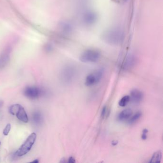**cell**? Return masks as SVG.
Returning <instances> with one entry per match:
<instances>
[{"mask_svg": "<svg viewBox=\"0 0 163 163\" xmlns=\"http://www.w3.org/2000/svg\"><path fill=\"white\" fill-rule=\"evenodd\" d=\"M124 38V34L119 28L109 29L102 34V39L105 42L112 45H119Z\"/></svg>", "mask_w": 163, "mask_h": 163, "instance_id": "1", "label": "cell"}, {"mask_svg": "<svg viewBox=\"0 0 163 163\" xmlns=\"http://www.w3.org/2000/svg\"><path fill=\"white\" fill-rule=\"evenodd\" d=\"M77 75V70L72 65H67L60 71V80L64 84L69 85L73 82Z\"/></svg>", "mask_w": 163, "mask_h": 163, "instance_id": "2", "label": "cell"}, {"mask_svg": "<svg viewBox=\"0 0 163 163\" xmlns=\"http://www.w3.org/2000/svg\"><path fill=\"white\" fill-rule=\"evenodd\" d=\"M101 54L95 49H87L82 53L80 60L83 63H95L100 60Z\"/></svg>", "mask_w": 163, "mask_h": 163, "instance_id": "3", "label": "cell"}, {"mask_svg": "<svg viewBox=\"0 0 163 163\" xmlns=\"http://www.w3.org/2000/svg\"><path fill=\"white\" fill-rule=\"evenodd\" d=\"M36 139V135L35 133L34 132L30 135L24 143L17 151L16 155L18 157H22L28 153L35 143Z\"/></svg>", "mask_w": 163, "mask_h": 163, "instance_id": "4", "label": "cell"}, {"mask_svg": "<svg viewBox=\"0 0 163 163\" xmlns=\"http://www.w3.org/2000/svg\"><path fill=\"white\" fill-rule=\"evenodd\" d=\"M104 71L102 69H97L87 76L85 84L86 86L91 87L98 84L104 75Z\"/></svg>", "mask_w": 163, "mask_h": 163, "instance_id": "5", "label": "cell"}, {"mask_svg": "<svg viewBox=\"0 0 163 163\" xmlns=\"http://www.w3.org/2000/svg\"><path fill=\"white\" fill-rule=\"evenodd\" d=\"M12 47L10 46L6 47L0 53V70L3 69L10 61Z\"/></svg>", "mask_w": 163, "mask_h": 163, "instance_id": "6", "label": "cell"}, {"mask_svg": "<svg viewBox=\"0 0 163 163\" xmlns=\"http://www.w3.org/2000/svg\"><path fill=\"white\" fill-rule=\"evenodd\" d=\"M42 90L39 87L35 86L27 87L24 91V95L32 100L39 98L41 95Z\"/></svg>", "mask_w": 163, "mask_h": 163, "instance_id": "7", "label": "cell"}, {"mask_svg": "<svg viewBox=\"0 0 163 163\" xmlns=\"http://www.w3.org/2000/svg\"><path fill=\"white\" fill-rule=\"evenodd\" d=\"M97 15L96 13L93 11H88L83 14L82 19L85 24L91 25L95 23L97 20Z\"/></svg>", "mask_w": 163, "mask_h": 163, "instance_id": "8", "label": "cell"}, {"mask_svg": "<svg viewBox=\"0 0 163 163\" xmlns=\"http://www.w3.org/2000/svg\"><path fill=\"white\" fill-rule=\"evenodd\" d=\"M130 98V101L134 104H139L143 99V94L140 90L134 89L131 92Z\"/></svg>", "mask_w": 163, "mask_h": 163, "instance_id": "9", "label": "cell"}, {"mask_svg": "<svg viewBox=\"0 0 163 163\" xmlns=\"http://www.w3.org/2000/svg\"><path fill=\"white\" fill-rule=\"evenodd\" d=\"M136 62V59L134 55H128L124 62L123 69L125 70H130L135 66Z\"/></svg>", "mask_w": 163, "mask_h": 163, "instance_id": "10", "label": "cell"}, {"mask_svg": "<svg viewBox=\"0 0 163 163\" xmlns=\"http://www.w3.org/2000/svg\"><path fill=\"white\" fill-rule=\"evenodd\" d=\"M14 115H16L19 120L23 123H27L28 122V114L23 107H22L21 105H20V107L18 109Z\"/></svg>", "mask_w": 163, "mask_h": 163, "instance_id": "11", "label": "cell"}, {"mask_svg": "<svg viewBox=\"0 0 163 163\" xmlns=\"http://www.w3.org/2000/svg\"><path fill=\"white\" fill-rule=\"evenodd\" d=\"M132 114V110L131 109H126L120 113L118 116V119L120 121H124L129 119Z\"/></svg>", "mask_w": 163, "mask_h": 163, "instance_id": "12", "label": "cell"}, {"mask_svg": "<svg viewBox=\"0 0 163 163\" xmlns=\"http://www.w3.org/2000/svg\"><path fill=\"white\" fill-rule=\"evenodd\" d=\"M59 28L63 33H67V34L71 32V31H72V29L71 24L69 22H66V21L62 22L60 24Z\"/></svg>", "mask_w": 163, "mask_h": 163, "instance_id": "13", "label": "cell"}, {"mask_svg": "<svg viewBox=\"0 0 163 163\" xmlns=\"http://www.w3.org/2000/svg\"><path fill=\"white\" fill-rule=\"evenodd\" d=\"M162 152L161 151H157L154 153L152 157L150 159V163H159L161 162L162 159Z\"/></svg>", "mask_w": 163, "mask_h": 163, "instance_id": "14", "label": "cell"}, {"mask_svg": "<svg viewBox=\"0 0 163 163\" xmlns=\"http://www.w3.org/2000/svg\"><path fill=\"white\" fill-rule=\"evenodd\" d=\"M43 118L41 113L39 112H35L33 114V120L34 123L36 124H41Z\"/></svg>", "mask_w": 163, "mask_h": 163, "instance_id": "15", "label": "cell"}, {"mask_svg": "<svg viewBox=\"0 0 163 163\" xmlns=\"http://www.w3.org/2000/svg\"><path fill=\"white\" fill-rule=\"evenodd\" d=\"M142 116V113L141 112H138L136 113L135 115L130 118V120L128 121V124H132L137 122V120H139L141 117Z\"/></svg>", "mask_w": 163, "mask_h": 163, "instance_id": "16", "label": "cell"}, {"mask_svg": "<svg viewBox=\"0 0 163 163\" xmlns=\"http://www.w3.org/2000/svg\"><path fill=\"white\" fill-rule=\"evenodd\" d=\"M130 101V96L126 95L124 96L123 98H121L119 102V105L120 107H124L125 106H126L128 103Z\"/></svg>", "mask_w": 163, "mask_h": 163, "instance_id": "17", "label": "cell"}, {"mask_svg": "<svg viewBox=\"0 0 163 163\" xmlns=\"http://www.w3.org/2000/svg\"><path fill=\"white\" fill-rule=\"evenodd\" d=\"M11 125L10 124H7L6 126L5 127V129L3 131V135L6 136L9 134L10 130H11Z\"/></svg>", "mask_w": 163, "mask_h": 163, "instance_id": "18", "label": "cell"}, {"mask_svg": "<svg viewBox=\"0 0 163 163\" xmlns=\"http://www.w3.org/2000/svg\"><path fill=\"white\" fill-rule=\"evenodd\" d=\"M148 131L146 129H145L143 131L142 135V139L143 140H146L147 139V134Z\"/></svg>", "mask_w": 163, "mask_h": 163, "instance_id": "19", "label": "cell"}, {"mask_svg": "<svg viewBox=\"0 0 163 163\" xmlns=\"http://www.w3.org/2000/svg\"><path fill=\"white\" fill-rule=\"evenodd\" d=\"M106 112H107V107L106 106H104V107L102 109V113H101V116L102 117H104L106 114Z\"/></svg>", "mask_w": 163, "mask_h": 163, "instance_id": "20", "label": "cell"}, {"mask_svg": "<svg viewBox=\"0 0 163 163\" xmlns=\"http://www.w3.org/2000/svg\"><path fill=\"white\" fill-rule=\"evenodd\" d=\"M68 162L69 163H75V158L73 157H70L69 158V161H68Z\"/></svg>", "mask_w": 163, "mask_h": 163, "instance_id": "21", "label": "cell"}, {"mask_svg": "<svg viewBox=\"0 0 163 163\" xmlns=\"http://www.w3.org/2000/svg\"><path fill=\"white\" fill-rule=\"evenodd\" d=\"M33 163H39V161L38 160V159H35V160H34V161H33Z\"/></svg>", "mask_w": 163, "mask_h": 163, "instance_id": "22", "label": "cell"}, {"mask_svg": "<svg viewBox=\"0 0 163 163\" xmlns=\"http://www.w3.org/2000/svg\"><path fill=\"white\" fill-rule=\"evenodd\" d=\"M2 105H3V102L2 101H0V107H1Z\"/></svg>", "mask_w": 163, "mask_h": 163, "instance_id": "23", "label": "cell"}, {"mask_svg": "<svg viewBox=\"0 0 163 163\" xmlns=\"http://www.w3.org/2000/svg\"><path fill=\"white\" fill-rule=\"evenodd\" d=\"M0 145H1V142H0Z\"/></svg>", "mask_w": 163, "mask_h": 163, "instance_id": "24", "label": "cell"}]
</instances>
